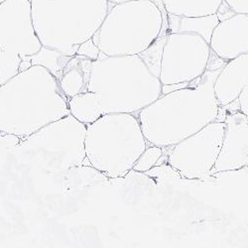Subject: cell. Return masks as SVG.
Here are the masks:
<instances>
[{"label": "cell", "mask_w": 248, "mask_h": 248, "mask_svg": "<svg viewBox=\"0 0 248 248\" xmlns=\"http://www.w3.org/2000/svg\"><path fill=\"white\" fill-rule=\"evenodd\" d=\"M21 62L22 58L20 55L0 50V84L1 86L20 73L19 68Z\"/></svg>", "instance_id": "ffe728a7"}, {"label": "cell", "mask_w": 248, "mask_h": 248, "mask_svg": "<svg viewBox=\"0 0 248 248\" xmlns=\"http://www.w3.org/2000/svg\"><path fill=\"white\" fill-rule=\"evenodd\" d=\"M221 69L206 70L189 87L162 94L135 114L148 144L172 147L217 119L214 84Z\"/></svg>", "instance_id": "7a4b0ae2"}, {"label": "cell", "mask_w": 248, "mask_h": 248, "mask_svg": "<svg viewBox=\"0 0 248 248\" xmlns=\"http://www.w3.org/2000/svg\"><path fill=\"white\" fill-rule=\"evenodd\" d=\"M42 48L35 32L30 0H5L0 2V50L24 57Z\"/></svg>", "instance_id": "30bf717a"}, {"label": "cell", "mask_w": 248, "mask_h": 248, "mask_svg": "<svg viewBox=\"0 0 248 248\" xmlns=\"http://www.w3.org/2000/svg\"><path fill=\"white\" fill-rule=\"evenodd\" d=\"M32 65H31V62L28 61V60H22L21 64H20V68H19V71L20 72H23V71H26L28 70L29 68H31Z\"/></svg>", "instance_id": "484cf974"}, {"label": "cell", "mask_w": 248, "mask_h": 248, "mask_svg": "<svg viewBox=\"0 0 248 248\" xmlns=\"http://www.w3.org/2000/svg\"><path fill=\"white\" fill-rule=\"evenodd\" d=\"M86 132V124L69 114L21 139L11 152L31 170L58 174L84 165Z\"/></svg>", "instance_id": "8992f818"}, {"label": "cell", "mask_w": 248, "mask_h": 248, "mask_svg": "<svg viewBox=\"0 0 248 248\" xmlns=\"http://www.w3.org/2000/svg\"><path fill=\"white\" fill-rule=\"evenodd\" d=\"M236 101L238 103V109L248 117V84L244 87Z\"/></svg>", "instance_id": "cb8c5ba5"}, {"label": "cell", "mask_w": 248, "mask_h": 248, "mask_svg": "<svg viewBox=\"0 0 248 248\" xmlns=\"http://www.w3.org/2000/svg\"><path fill=\"white\" fill-rule=\"evenodd\" d=\"M210 47L225 62L248 54V15L235 13L219 21L213 32Z\"/></svg>", "instance_id": "7c38bea8"}, {"label": "cell", "mask_w": 248, "mask_h": 248, "mask_svg": "<svg viewBox=\"0 0 248 248\" xmlns=\"http://www.w3.org/2000/svg\"><path fill=\"white\" fill-rule=\"evenodd\" d=\"M51 176L59 178V181L63 183L64 187L70 190L82 189L89 187V186L106 184L110 180L93 166H87V165L72 167L64 172Z\"/></svg>", "instance_id": "2e32d148"}, {"label": "cell", "mask_w": 248, "mask_h": 248, "mask_svg": "<svg viewBox=\"0 0 248 248\" xmlns=\"http://www.w3.org/2000/svg\"><path fill=\"white\" fill-rule=\"evenodd\" d=\"M69 114L58 78L42 66L20 72L0 87V132L23 139Z\"/></svg>", "instance_id": "3957f363"}, {"label": "cell", "mask_w": 248, "mask_h": 248, "mask_svg": "<svg viewBox=\"0 0 248 248\" xmlns=\"http://www.w3.org/2000/svg\"><path fill=\"white\" fill-rule=\"evenodd\" d=\"M166 39L167 35H160L145 51L139 54V57L143 60L149 71L157 78L160 77L161 73L162 56Z\"/></svg>", "instance_id": "d6986e66"}, {"label": "cell", "mask_w": 248, "mask_h": 248, "mask_svg": "<svg viewBox=\"0 0 248 248\" xmlns=\"http://www.w3.org/2000/svg\"><path fill=\"white\" fill-rule=\"evenodd\" d=\"M150 145V144H149ZM164 149L156 145L147 146L144 152L137 159L133 166V171L136 173H145L155 167L158 161L163 156Z\"/></svg>", "instance_id": "44dd1931"}, {"label": "cell", "mask_w": 248, "mask_h": 248, "mask_svg": "<svg viewBox=\"0 0 248 248\" xmlns=\"http://www.w3.org/2000/svg\"><path fill=\"white\" fill-rule=\"evenodd\" d=\"M3 1H5V0H0V2H3Z\"/></svg>", "instance_id": "83f0119b"}, {"label": "cell", "mask_w": 248, "mask_h": 248, "mask_svg": "<svg viewBox=\"0 0 248 248\" xmlns=\"http://www.w3.org/2000/svg\"><path fill=\"white\" fill-rule=\"evenodd\" d=\"M0 87H1V84H0Z\"/></svg>", "instance_id": "f1b7e54d"}, {"label": "cell", "mask_w": 248, "mask_h": 248, "mask_svg": "<svg viewBox=\"0 0 248 248\" xmlns=\"http://www.w3.org/2000/svg\"><path fill=\"white\" fill-rule=\"evenodd\" d=\"M225 130L218 158L211 175L248 168V117L239 109L224 117Z\"/></svg>", "instance_id": "8fae6325"}, {"label": "cell", "mask_w": 248, "mask_h": 248, "mask_svg": "<svg viewBox=\"0 0 248 248\" xmlns=\"http://www.w3.org/2000/svg\"><path fill=\"white\" fill-rule=\"evenodd\" d=\"M235 14V12L232 9V7L227 4L224 0L221 2V4L219 5L217 15L219 19V21H222V20H225L227 18H231L232 16H233Z\"/></svg>", "instance_id": "d4e9b609"}, {"label": "cell", "mask_w": 248, "mask_h": 248, "mask_svg": "<svg viewBox=\"0 0 248 248\" xmlns=\"http://www.w3.org/2000/svg\"><path fill=\"white\" fill-rule=\"evenodd\" d=\"M235 13L248 15V0H224Z\"/></svg>", "instance_id": "603a6c76"}, {"label": "cell", "mask_w": 248, "mask_h": 248, "mask_svg": "<svg viewBox=\"0 0 248 248\" xmlns=\"http://www.w3.org/2000/svg\"><path fill=\"white\" fill-rule=\"evenodd\" d=\"M163 22V13L153 0L116 3L93 40L106 56L139 55L161 35Z\"/></svg>", "instance_id": "52a82bcc"}, {"label": "cell", "mask_w": 248, "mask_h": 248, "mask_svg": "<svg viewBox=\"0 0 248 248\" xmlns=\"http://www.w3.org/2000/svg\"><path fill=\"white\" fill-rule=\"evenodd\" d=\"M35 32L42 46L73 57L93 38L109 10L108 0H30Z\"/></svg>", "instance_id": "277c9868"}, {"label": "cell", "mask_w": 248, "mask_h": 248, "mask_svg": "<svg viewBox=\"0 0 248 248\" xmlns=\"http://www.w3.org/2000/svg\"><path fill=\"white\" fill-rule=\"evenodd\" d=\"M93 62V60L79 55L73 56L69 61L63 74L58 79L68 99L87 92Z\"/></svg>", "instance_id": "5bb4252c"}, {"label": "cell", "mask_w": 248, "mask_h": 248, "mask_svg": "<svg viewBox=\"0 0 248 248\" xmlns=\"http://www.w3.org/2000/svg\"><path fill=\"white\" fill-rule=\"evenodd\" d=\"M71 59L72 57L64 55L55 49L42 46L39 52L32 56L24 57L22 60L30 61L32 66H42L46 68L59 79Z\"/></svg>", "instance_id": "ac0fdd59"}, {"label": "cell", "mask_w": 248, "mask_h": 248, "mask_svg": "<svg viewBox=\"0 0 248 248\" xmlns=\"http://www.w3.org/2000/svg\"><path fill=\"white\" fill-rule=\"evenodd\" d=\"M126 1H131V0H108L109 4H116V3H121V2H126Z\"/></svg>", "instance_id": "4316f807"}, {"label": "cell", "mask_w": 248, "mask_h": 248, "mask_svg": "<svg viewBox=\"0 0 248 248\" xmlns=\"http://www.w3.org/2000/svg\"><path fill=\"white\" fill-rule=\"evenodd\" d=\"M219 23L217 14L201 17H185L168 13L169 33H194L202 36L210 44L213 32ZM168 33V34H169Z\"/></svg>", "instance_id": "9a60e30c"}, {"label": "cell", "mask_w": 248, "mask_h": 248, "mask_svg": "<svg viewBox=\"0 0 248 248\" xmlns=\"http://www.w3.org/2000/svg\"><path fill=\"white\" fill-rule=\"evenodd\" d=\"M210 55V44L198 34H167L159 77L162 86L199 78L206 71Z\"/></svg>", "instance_id": "9c48e42d"}, {"label": "cell", "mask_w": 248, "mask_h": 248, "mask_svg": "<svg viewBox=\"0 0 248 248\" xmlns=\"http://www.w3.org/2000/svg\"><path fill=\"white\" fill-rule=\"evenodd\" d=\"M99 54H100V50L94 44L93 38L87 40L84 43H81L77 51V55L87 57L88 59H91L93 61L97 60L99 57Z\"/></svg>", "instance_id": "7402d4cb"}, {"label": "cell", "mask_w": 248, "mask_h": 248, "mask_svg": "<svg viewBox=\"0 0 248 248\" xmlns=\"http://www.w3.org/2000/svg\"><path fill=\"white\" fill-rule=\"evenodd\" d=\"M223 0H162L167 13L185 16L201 17L217 14Z\"/></svg>", "instance_id": "e0dca14e"}, {"label": "cell", "mask_w": 248, "mask_h": 248, "mask_svg": "<svg viewBox=\"0 0 248 248\" xmlns=\"http://www.w3.org/2000/svg\"><path fill=\"white\" fill-rule=\"evenodd\" d=\"M247 84L248 54H243L227 62L215 80L214 92L219 108L236 101Z\"/></svg>", "instance_id": "4fadbf2b"}, {"label": "cell", "mask_w": 248, "mask_h": 248, "mask_svg": "<svg viewBox=\"0 0 248 248\" xmlns=\"http://www.w3.org/2000/svg\"><path fill=\"white\" fill-rule=\"evenodd\" d=\"M148 145L132 113H108L87 125V159L109 179L125 178Z\"/></svg>", "instance_id": "5b68a950"}, {"label": "cell", "mask_w": 248, "mask_h": 248, "mask_svg": "<svg viewBox=\"0 0 248 248\" xmlns=\"http://www.w3.org/2000/svg\"><path fill=\"white\" fill-rule=\"evenodd\" d=\"M224 130V120H216L176 145L167 147L172 148L168 164L184 179L211 176L221 149Z\"/></svg>", "instance_id": "ba28073f"}, {"label": "cell", "mask_w": 248, "mask_h": 248, "mask_svg": "<svg viewBox=\"0 0 248 248\" xmlns=\"http://www.w3.org/2000/svg\"><path fill=\"white\" fill-rule=\"evenodd\" d=\"M162 95L160 78L139 55L106 56L93 62L87 92L69 99L71 114L86 125L108 113L136 114Z\"/></svg>", "instance_id": "6da1fadb"}]
</instances>
